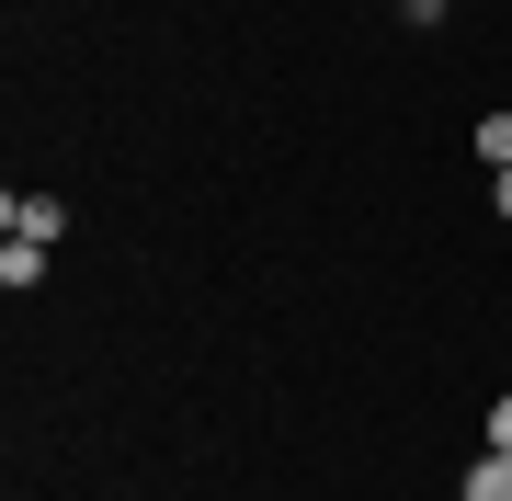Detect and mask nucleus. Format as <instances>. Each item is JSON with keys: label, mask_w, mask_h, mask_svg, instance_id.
<instances>
[{"label": "nucleus", "mask_w": 512, "mask_h": 501, "mask_svg": "<svg viewBox=\"0 0 512 501\" xmlns=\"http://www.w3.org/2000/svg\"><path fill=\"white\" fill-rule=\"evenodd\" d=\"M478 160H490V171H512V114H478Z\"/></svg>", "instance_id": "nucleus-4"}, {"label": "nucleus", "mask_w": 512, "mask_h": 501, "mask_svg": "<svg viewBox=\"0 0 512 501\" xmlns=\"http://www.w3.org/2000/svg\"><path fill=\"white\" fill-rule=\"evenodd\" d=\"M490 205H501V217H512V171H490Z\"/></svg>", "instance_id": "nucleus-6"}, {"label": "nucleus", "mask_w": 512, "mask_h": 501, "mask_svg": "<svg viewBox=\"0 0 512 501\" xmlns=\"http://www.w3.org/2000/svg\"><path fill=\"white\" fill-rule=\"evenodd\" d=\"M490 445H501V456H512V388H501V399H490Z\"/></svg>", "instance_id": "nucleus-5"}, {"label": "nucleus", "mask_w": 512, "mask_h": 501, "mask_svg": "<svg viewBox=\"0 0 512 501\" xmlns=\"http://www.w3.org/2000/svg\"><path fill=\"white\" fill-rule=\"evenodd\" d=\"M0 285H12V297H23V285H46V240H12V251H0Z\"/></svg>", "instance_id": "nucleus-3"}, {"label": "nucleus", "mask_w": 512, "mask_h": 501, "mask_svg": "<svg viewBox=\"0 0 512 501\" xmlns=\"http://www.w3.org/2000/svg\"><path fill=\"white\" fill-rule=\"evenodd\" d=\"M456 501H512V456L490 445V456H478V467H467V490H456Z\"/></svg>", "instance_id": "nucleus-2"}, {"label": "nucleus", "mask_w": 512, "mask_h": 501, "mask_svg": "<svg viewBox=\"0 0 512 501\" xmlns=\"http://www.w3.org/2000/svg\"><path fill=\"white\" fill-rule=\"evenodd\" d=\"M0 228H12V240H57L69 205H57V194H12V205H0Z\"/></svg>", "instance_id": "nucleus-1"}]
</instances>
